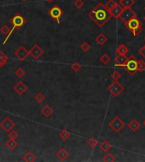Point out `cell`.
<instances>
[{"label": "cell", "mask_w": 145, "mask_h": 162, "mask_svg": "<svg viewBox=\"0 0 145 162\" xmlns=\"http://www.w3.org/2000/svg\"><path fill=\"white\" fill-rule=\"evenodd\" d=\"M88 17L95 22V24L99 27H103L111 17L109 12L105 8L98 9L95 8L88 14Z\"/></svg>", "instance_id": "6da1fadb"}, {"label": "cell", "mask_w": 145, "mask_h": 162, "mask_svg": "<svg viewBox=\"0 0 145 162\" xmlns=\"http://www.w3.org/2000/svg\"><path fill=\"white\" fill-rule=\"evenodd\" d=\"M125 26L128 28V30L132 33V35L135 37L138 36L142 32L143 25L137 16L129 19L127 23H125Z\"/></svg>", "instance_id": "7a4b0ae2"}, {"label": "cell", "mask_w": 145, "mask_h": 162, "mask_svg": "<svg viewBox=\"0 0 145 162\" xmlns=\"http://www.w3.org/2000/svg\"><path fill=\"white\" fill-rule=\"evenodd\" d=\"M123 68L127 70L128 73H130L131 75L133 76L137 72L138 60L134 56H131V57H128V60L127 61V63H125V65L123 66Z\"/></svg>", "instance_id": "3957f363"}, {"label": "cell", "mask_w": 145, "mask_h": 162, "mask_svg": "<svg viewBox=\"0 0 145 162\" xmlns=\"http://www.w3.org/2000/svg\"><path fill=\"white\" fill-rule=\"evenodd\" d=\"M9 23L12 25L13 30H16V29H20L21 27L25 26L27 24V21L23 15H21L19 13H16L12 18L9 19Z\"/></svg>", "instance_id": "277c9868"}, {"label": "cell", "mask_w": 145, "mask_h": 162, "mask_svg": "<svg viewBox=\"0 0 145 162\" xmlns=\"http://www.w3.org/2000/svg\"><path fill=\"white\" fill-rule=\"evenodd\" d=\"M48 14V15L51 18L53 19H55L58 24H60V18L63 16L64 15V11L63 9H61L60 6H58V5L55 4V5L52 6L49 9Z\"/></svg>", "instance_id": "5b68a950"}, {"label": "cell", "mask_w": 145, "mask_h": 162, "mask_svg": "<svg viewBox=\"0 0 145 162\" xmlns=\"http://www.w3.org/2000/svg\"><path fill=\"white\" fill-rule=\"evenodd\" d=\"M108 90H109V93L113 96L117 97V96H119L122 93V91L124 90V86L120 83H119L118 81H114V82H112L110 84Z\"/></svg>", "instance_id": "8992f818"}, {"label": "cell", "mask_w": 145, "mask_h": 162, "mask_svg": "<svg viewBox=\"0 0 145 162\" xmlns=\"http://www.w3.org/2000/svg\"><path fill=\"white\" fill-rule=\"evenodd\" d=\"M126 125V123L120 118L119 117H116L110 123H109V127L115 132V133H119L120 132L124 127Z\"/></svg>", "instance_id": "52a82bcc"}, {"label": "cell", "mask_w": 145, "mask_h": 162, "mask_svg": "<svg viewBox=\"0 0 145 162\" xmlns=\"http://www.w3.org/2000/svg\"><path fill=\"white\" fill-rule=\"evenodd\" d=\"M137 14L136 12L132 9V8H124L123 11L121 12L120 15V19L125 23H127L129 19H131L133 17H136Z\"/></svg>", "instance_id": "ba28073f"}, {"label": "cell", "mask_w": 145, "mask_h": 162, "mask_svg": "<svg viewBox=\"0 0 145 162\" xmlns=\"http://www.w3.org/2000/svg\"><path fill=\"white\" fill-rule=\"evenodd\" d=\"M14 55L16 58H18L20 61H25L27 59V57L30 56L29 51L24 46H19L15 50V52L14 53Z\"/></svg>", "instance_id": "9c48e42d"}, {"label": "cell", "mask_w": 145, "mask_h": 162, "mask_svg": "<svg viewBox=\"0 0 145 162\" xmlns=\"http://www.w3.org/2000/svg\"><path fill=\"white\" fill-rule=\"evenodd\" d=\"M15 126V122L10 118L9 117H5L4 118V120L0 123V127L5 132V133H9V131H11Z\"/></svg>", "instance_id": "30bf717a"}, {"label": "cell", "mask_w": 145, "mask_h": 162, "mask_svg": "<svg viewBox=\"0 0 145 162\" xmlns=\"http://www.w3.org/2000/svg\"><path fill=\"white\" fill-rule=\"evenodd\" d=\"M29 54H30V56H32V57L33 59L38 60L44 54V51L38 44H35L29 50Z\"/></svg>", "instance_id": "8fae6325"}, {"label": "cell", "mask_w": 145, "mask_h": 162, "mask_svg": "<svg viewBox=\"0 0 145 162\" xmlns=\"http://www.w3.org/2000/svg\"><path fill=\"white\" fill-rule=\"evenodd\" d=\"M13 90H14V91H15L16 94H18L19 96H22V95H24V94L28 90V86L24 83V82L20 81V82H17V83L14 85Z\"/></svg>", "instance_id": "7c38bea8"}, {"label": "cell", "mask_w": 145, "mask_h": 162, "mask_svg": "<svg viewBox=\"0 0 145 162\" xmlns=\"http://www.w3.org/2000/svg\"><path fill=\"white\" fill-rule=\"evenodd\" d=\"M123 7L120 5V4H119L116 3V4L112 8V9L109 11V15H110V16L111 17H114V18H120V14H121V12L123 11Z\"/></svg>", "instance_id": "4fadbf2b"}, {"label": "cell", "mask_w": 145, "mask_h": 162, "mask_svg": "<svg viewBox=\"0 0 145 162\" xmlns=\"http://www.w3.org/2000/svg\"><path fill=\"white\" fill-rule=\"evenodd\" d=\"M127 60H128L127 56L118 54L117 56L115 57V65L119 66V67H123L125 65V63H127Z\"/></svg>", "instance_id": "5bb4252c"}, {"label": "cell", "mask_w": 145, "mask_h": 162, "mask_svg": "<svg viewBox=\"0 0 145 162\" xmlns=\"http://www.w3.org/2000/svg\"><path fill=\"white\" fill-rule=\"evenodd\" d=\"M56 155H57V157L60 159V161H65V160L69 157V152H68L64 148H61V149H60V150L57 151Z\"/></svg>", "instance_id": "9a60e30c"}, {"label": "cell", "mask_w": 145, "mask_h": 162, "mask_svg": "<svg viewBox=\"0 0 145 162\" xmlns=\"http://www.w3.org/2000/svg\"><path fill=\"white\" fill-rule=\"evenodd\" d=\"M54 112V109L51 107L49 105H45L41 110V113L45 117H49Z\"/></svg>", "instance_id": "2e32d148"}, {"label": "cell", "mask_w": 145, "mask_h": 162, "mask_svg": "<svg viewBox=\"0 0 145 162\" xmlns=\"http://www.w3.org/2000/svg\"><path fill=\"white\" fill-rule=\"evenodd\" d=\"M36 160V154L31 151H28L24 154L23 156V161L26 162H33Z\"/></svg>", "instance_id": "e0dca14e"}, {"label": "cell", "mask_w": 145, "mask_h": 162, "mask_svg": "<svg viewBox=\"0 0 145 162\" xmlns=\"http://www.w3.org/2000/svg\"><path fill=\"white\" fill-rule=\"evenodd\" d=\"M18 142H17L16 140H15V139H10V138H9V140H7V141L5 142V147H6L7 149H9V150H15V148L18 147Z\"/></svg>", "instance_id": "ac0fdd59"}, {"label": "cell", "mask_w": 145, "mask_h": 162, "mask_svg": "<svg viewBox=\"0 0 145 162\" xmlns=\"http://www.w3.org/2000/svg\"><path fill=\"white\" fill-rule=\"evenodd\" d=\"M128 127L132 132H136L137 130L139 129V127H140V123L137 120L133 119V120L130 121V123H128Z\"/></svg>", "instance_id": "d6986e66"}, {"label": "cell", "mask_w": 145, "mask_h": 162, "mask_svg": "<svg viewBox=\"0 0 145 162\" xmlns=\"http://www.w3.org/2000/svg\"><path fill=\"white\" fill-rule=\"evenodd\" d=\"M99 148L101 150H103L104 152H108L109 150L112 148V144L109 143V141L105 140V141H103L99 145Z\"/></svg>", "instance_id": "ffe728a7"}, {"label": "cell", "mask_w": 145, "mask_h": 162, "mask_svg": "<svg viewBox=\"0 0 145 162\" xmlns=\"http://www.w3.org/2000/svg\"><path fill=\"white\" fill-rule=\"evenodd\" d=\"M107 40H108V37L105 36L104 34H103V33L99 34V36L95 38V42H96L98 44H99V45L101 46L104 45V44L107 42Z\"/></svg>", "instance_id": "44dd1931"}, {"label": "cell", "mask_w": 145, "mask_h": 162, "mask_svg": "<svg viewBox=\"0 0 145 162\" xmlns=\"http://www.w3.org/2000/svg\"><path fill=\"white\" fill-rule=\"evenodd\" d=\"M8 62V57L4 52L0 51V68H4Z\"/></svg>", "instance_id": "7402d4cb"}, {"label": "cell", "mask_w": 145, "mask_h": 162, "mask_svg": "<svg viewBox=\"0 0 145 162\" xmlns=\"http://www.w3.org/2000/svg\"><path fill=\"white\" fill-rule=\"evenodd\" d=\"M134 3H135V0H121V1H120V4L123 8H131V7H132V5H134Z\"/></svg>", "instance_id": "603a6c76"}, {"label": "cell", "mask_w": 145, "mask_h": 162, "mask_svg": "<svg viewBox=\"0 0 145 162\" xmlns=\"http://www.w3.org/2000/svg\"><path fill=\"white\" fill-rule=\"evenodd\" d=\"M129 52V49L127 46L124 45V44H121L118 46L116 48V53L117 54H120V55H126Z\"/></svg>", "instance_id": "cb8c5ba5"}, {"label": "cell", "mask_w": 145, "mask_h": 162, "mask_svg": "<svg viewBox=\"0 0 145 162\" xmlns=\"http://www.w3.org/2000/svg\"><path fill=\"white\" fill-rule=\"evenodd\" d=\"M71 134L68 130H66V129H63V130L60 133L59 136H60V138L62 140L65 141V140H67V139L71 137Z\"/></svg>", "instance_id": "d4e9b609"}, {"label": "cell", "mask_w": 145, "mask_h": 162, "mask_svg": "<svg viewBox=\"0 0 145 162\" xmlns=\"http://www.w3.org/2000/svg\"><path fill=\"white\" fill-rule=\"evenodd\" d=\"M45 96L43 94V93H41V92H38V93H36V96H34V100H36V102L38 103V104H41V103H43L44 100H45Z\"/></svg>", "instance_id": "484cf974"}, {"label": "cell", "mask_w": 145, "mask_h": 162, "mask_svg": "<svg viewBox=\"0 0 145 162\" xmlns=\"http://www.w3.org/2000/svg\"><path fill=\"white\" fill-rule=\"evenodd\" d=\"M15 75L19 78V79H21V78H23L25 75H26V71H25V69H23V68H21V67H20L18 68L15 71Z\"/></svg>", "instance_id": "4316f807"}, {"label": "cell", "mask_w": 145, "mask_h": 162, "mask_svg": "<svg viewBox=\"0 0 145 162\" xmlns=\"http://www.w3.org/2000/svg\"><path fill=\"white\" fill-rule=\"evenodd\" d=\"M71 69H72L75 73H78L82 69V64L78 62H74V63L71 65Z\"/></svg>", "instance_id": "83f0119b"}, {"label": "cell", "mask_w": 145, "mask_h": 162, "mask_svg": "<svg viewBox=\"0 0 145 162\" xmlns=\"http://www.w3.org/2000/svg\"><path fill=\"white\" fill-rule=\"evenodd\" d=\"M102 161L104 162H115L116 160L115 156H114L112 154L107 153L104 156V158H103Z\"/></svg>", "instance_id": "f1b7e54d"}, {"label": "cell", "mask_w": 145, "mask_h": 162, "mask_svg": "<svg viewBox=\"0 0 145 162\" xmlns=\"http://www.w3.org/2000/svg\"><path fill=\"white\" fill-rule=\"evenodd\" d=\"M87 144H88V145L90 148H92V149H95L96 146L99 144V142H98V140H97L95 138H89V139L88 140Z\"/></svg>", "instance_id": "f546056e"}, {"label": "cell", "mask_w": 145, "mask_h": 162, "mask_svg": "<svg viewBox=\"0 0 145 162\" xmlns=\"http://www.w3.org/2000/svg\"><path fill=\"white\" fill-rule=\"evenodd\" d=\"M100 62L103 64H107L110 62V57L108 54H103L99 58Z\"/></svg>", "instance_id": "4dcf8cb0"}, {"label": "cell", "mask_w": 145, "mask_h": 162, "mask_svg": "<svg viewBox=\"0 0 145 162\" xmlns=\"http://www.w3.org/2000/svg\"><path fill=\"white\" fill-rule=\"evenodd\" d=\"M80 47H81V49H82L84 53H87V52H88L90 50L91 45L88 42H83L82 44H81V46H80Z\"/></svg>", "instance_id": "1f68e13d"}, {"label": "cell", "mask_w": 145, "mask_h": 162, "mask_svg": "<svg viewBox=\"0 0 145 162\" xmlns=\"http://www.w3.org/2000/svg\"><path fill=\"white\" fill-rule=\"evenodd\" d=\"M116 4V3L114 0H109L106 3H104V7H105V9H107L109 12Z\"/></svg>", "instance_id": "d6a6232c"}, {"label": "cell", "mask_w": 145, "mask_h": 162, "mask_svg": "<svg viewBox=\"0 0 145 162\" xmlns=\"http://www.w3.org/2000/svg\"><path fill=\"white\" fill-rule=\"evenodd\" d=\"M145 70V62L144 59H139L138 60V69L137 72H144Z\"/></svg>", "instance_id": "836d02e7"}, {"label": "cell", "mask_w": 145, "mask_h": 162, "mask_svg": "<svg viewBox=\"0 0 145 162\" xmlns=\"http://www.w3.org/2000/svg\"><path fill=\"white\" fill-rule=\"evenodd\" d=\"M120 78H121V74L117 70H115L114 72L111 73V79L114 81H118Z\"/></svg>", "instance_id": "e575fe53"}, {"label": "cell", "mask_w": 145, "mask_h": 162, "mask_svg": "<svg viewBox=\"0 0 145 162\" xmlns=\"http://www.w3.org/2000/svg\"><path fill=\"white\" fill-rule=\"evenodd\" d=\"M10 31V29L9 28V26L7 25H4L2 28L0 29V32L1 34H3L4 36H7Z\"/></svg>", "instance_id": "d590c367"}, {"label": "cell", "mask_w": 145, "mask_h": 162, "mask_svg": "<svg viewBox=\"0 0 145 162\" xmlns=\"http://www.w3.org/2000/svg\"><path fill=\"white\" fill-rule=\"evenodd\" d=\"M18 137L19 134L16 131H15V130L12 129L11 131H9V138H10V139H15V140H16V139L18 138Z\"/></svg>", "instance_id": "8d00e7d4"}, {"label": "cell", "mask_w": 145, "mask_h": 162, "mask_svg": "<svg viewBox=\"0 0 145 162\" xmlns=\"http://www.w3.org/2000/svg\"><path fill=\"white\" fill-rule=\"evenodd\" d=\"M73 4L76 9H82L84 5V1L83 0H75Z\"/></svg>", "instance_id": "74e56055"}, {"label": "cell", "mask_w": 145, "mask_h": 162, "mask_svg": "<svg viewBox=\"0 0 145 162\" xmlns=\"http://www.w3.org/2000/svg\"><path fill=\"white\" fill-rule=\"evenodd\" d=\"M138 53H139V54H140L144 58H145V45L143 46L139 49Z\"/></svg>", "instance_id": "f35d334b"}, {"label": "cell", "mask_w": 145, "mask_h": 162, "mask_svg": "<svg viewBox=\"0 0 145 162\" xmlns=\"http://www.w3.org/2000/svg\"><path fill=\"white\" fill-rule=\"evenodd\" d=\"M45 1L47 2V3H53L55 0H45Z\"/></svg>", "instance_id": "ab89813d"}, {"label": "cell", "mask_w": 145, "mask_h": 162, "mask_svg": "<svg viewBox=\"0 0 145 162\" xmlns=\"http://www.w3.org/2000/svg\"><path fill=\"white\" fill-rule=\"evenodd\" d=\"M144 126H145V119H144Z\"/></svg>", "instance_id": "60d3db41"}, {"label": "cell", "mask_w": 145, "mask_h": 162, "mask_svg": "<svg viewBox=\"0 0 145 162\" xmlns=\"http://www.w3.org/2000/svg\"><path fill=\"white\" fill-rule=\"evenodd\" d=\"M22 2H26V1H27V0H21Z\"/></svg>", "instance_id": "b9f144b4"}, {"label": "cell", "mask_w": 145, "mask_h": 162, "mask_svg": "<svg viewBox=\"0 0 145 162\" xmlns=\"http://www.w3.org/2000/svg\"><path fill=\"white\" fill-rule=\"evenodd\" d=\"M144 20H145V16H144Z\"/></svg>", "instance_id": "7bdbcfd3"}, {"label": "cell", "mask_w": 145, "mask_h": 162, "mask_svg": "<svg viewBox=\"0 0 145 162\" xmlns=\"http://www.w3.org/2000/svg\"><path fill=\"white\" fill-rule=\"evenodd\" d=\"M119 1H121V0H119Z\"/></svg>", "instance_id": "ee69618b"}, {"label": "cell", "mask_w": 145, "mask_h": 162, "mask_svg": "<svg viewBox=\"0 0 145 162\" xmlns=\"http://www.w3.org/2000/svg\"><path fill=\"white\" fill-rule=\"evenodd\" d=\"M144 40H145V37H144Z\"/></svg>", "instance_id": "f6af8a7d"}, {"label": "cell", "mask_w": 145, "mask_h": 162, "mask_svg": "<svg viewBox=\"0 0 145 162\" xmlns=\"http://www.w3.org/2000/svg\"><path fill=\"white\" fill-rule=\"evenodd\" d=\"M144 9H145V7H144Z\"/></svg>", "instance_id": "bcb514c9"}]
</instances>
